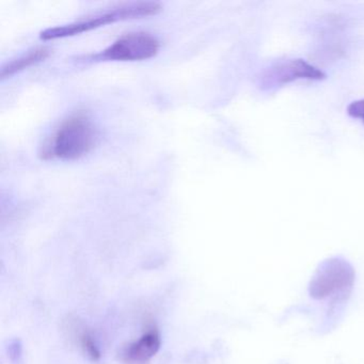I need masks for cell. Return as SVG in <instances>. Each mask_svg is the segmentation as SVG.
<instances>
[{
	"label": "cell",
	"mask_w": 364,
	"mask_h": 364,
	"mask_svg": "<svg viewBox=\"0 0 364 364\" xmlns=\"http://www.w3.org/2000/svg\"><path fill=\"white\" fill-rule=\"evenodd\" d=\"M161 11V6L154 1L144 3H132L108 10L104 14H97L86 20H80L71 24L61 25L46 29L40 33L42 40H56L63 38L73 37L93 29L100 28L108 24H114L122 21L135 20V18H148L156 16Z\"/></svg>",
	"instance_id": "7a4b0ae2"
},
{
	"label": "cell",
	"mask_w": 364,
	"mask_h": 364,
	"mask_svg": "<svg viewBox=\"0 0 364 364\" xmlns=\"http://www.w3.org/2000/svg\"><path fill=\"white\" fill-rule=\"evenodd\" d=\"M97 132L89 117L76 114L61 123L50 144L44 146L46 159L75 161L88 154L97 142Z\"/></svg>",
	"instance_id": "6da1fadb"
},
{
	"label": "cell",
	"mask_w": 364,
	"mask_h": 364,
	"mask_svg": "<svg viewBox=\"0 0 364 364\" xmlns=\"http://www.w3.org/2000/svg\"><path fill=\"white\" fill-rule=\"evenodd\" d=\"M48 55H50L48 48H33V50H29L27 54L22 55V56L18 57V58L14 59V60L3 65L1 71H0V77L4 80V78L9 77V76L23 71V70L27 69L31 65H37V63L46 60Z\"/></svg>",
	"instance_id": "52a82bcc"
},
{
	"label": "cell",
	"mask_w": 364,
	"mask_h": 364,
	"mask_svg": "<svg viewBox=\"0 0 364 364\" xmlns=\"http://www.w3.org/2000/svg\"><path fill=\"white\" fill-rule=\"evenodd\" d=\"M161 345V334L152 328L135 342L127 345L121 353V359L127 364L146 363L159 353Z\"/></svg>",
	"instance_id": "8992f818"
},
{
	"label": "cell",
	"mask_w": 364,
	"mask_h": 364,
	"mask_svg": "<svg viewBox=\"0 0 364 364\" xmlns=\"http://www.w3.org/2000/svg\"><path fill=\"white\" fill-rule=\"evenodd\" d=\"M347 114L351 118L360 119L364 123V100L353 102L347 107Z\"/></svg>",
	"instance_id": "9c48e42d"
},
{
	"label": "cell",
	"mask_w": 364,
	"mask_h": 364,
	"mask_svg": "<svg viewBox=\"0 0 364 364\" xmlns=\"http://www.w3.org/2000/svg\"><path fill=\"white\" fill-rule=\"evenodd\" d=\"M80 346L84 353L93 361H97L101 358V351L97 347V343L93 340L92 336L87 332H82L80 336Z\"/></svg>",
	"instance_id": "ba28073f"
},
{
	"label": "cell",
	"mask_w": 364,
	"mask_h": 364,
	"mask_svg": "<svg viewBox=\"0 0 364 364\" xmlns=\"http://www.w3.org/2000/svg\"><path fill=\"white\" fill-rule=\"evenodd\" d=\"M355 270L343 259H328L315 272L309 285V293L314 299H326L331 296L343 295L353 287Z\"/></svg>",
	"instance_id": "3957f363"
},
{
	"label": "cell",
	"mask_w": 364,
	"mask_h": 364,
	"mask_svg": "<svg viewBox=\"0 0 364 364\" xmlns=\"http://www.w3.org/2000/svg\"><path fill=\"white\" fill-rule=\"evenodd\" d=\"M326 74L302 59H289L274 63L262 74L261 86L264 89L276 88L298 80H323Z\"/></svg>",
	"instance_id": "5b68a950"
},
{
	"label": "cell",
	"mask_w": 364,
	"mask_h": 364,
	"mask_svg": "<svg viewBox=\"0 0 364 364\" xmlns=\"http://www.w3.org/2000/svg\"><path fill=\"white\" fill-rule=\"evenodd\" d=\"M161 48L159 39L148 33L122 36L112 46L91 57L92 61H142L156 56Z\"/></svg>",
	"instance_id": "277c9868"
}]
</instances>
